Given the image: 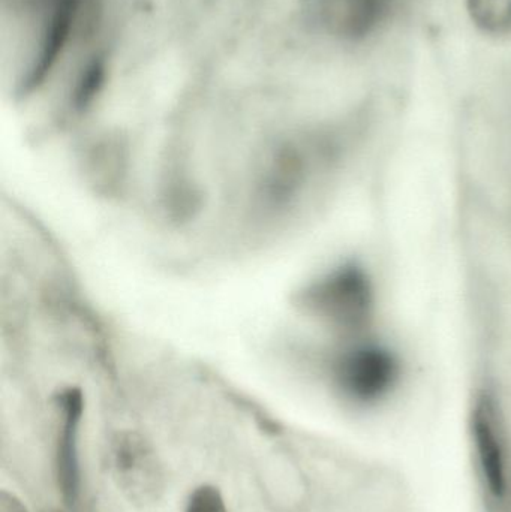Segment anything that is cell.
<instances>
[{
    "label": "cell",
    "instance_id": "cell-1",
    "mask_svg": "<svg viewBox=\"0 0 511 512\" xmlns=\"http://www.w3.org/2000/svg\"><path fill=\"white\" fill-rule=\"evenodd\" d=\"M374 301L368 273L354 264L336 268L303 294V303L315 316L345 334L360 333L368 327Z\"/></svg>",
    "mask_w": 511,
    "mask_h": 512
},
{
    "label": "cell",
    "instance_id": "cell-2",
    "mask_svg": "<svg viewBox=\"0 0 511 512\" xmlns=\"http://www.w3.org/2000/svg\"><path fill=\"white\" fill-rule=\"evenodd\" d=\"M474 465L489 508L511 512V445L494 403L480 400L473 414Z\"/></svg>",
    "mask_w": 511,
    "mask_h": 512
},
{
    "label": "cell",
    "instance_id": "cell-3",
    "mask_svg": "<svg viewBox=\"0 0 511 512\" xmlns=\"http://www.w3.org/2000/svg\"><path fill=\"white\" fill-rule=\"evenodd\" d=\"M401 378L398 358L380 345H359L336 363L341 393L359 406H375L390 396Z\"/></svg>",
    "mask_w": 511,
    "mask_h": 512
},
{
    "label": "cell",
    "instance_id": "cell-4",
    "mask_svg": "<svg viewBox=\"0 0 511 512\" xmlns=\"http://www.w3.org/2000/svg\"><path fill=\"white\" fill-rule=\"evenodd\" d=\"M111 474L120 492L138 507L155 504L165 489L164 469L152 445L135 432L119 433L110 448Z\"/></svg>",
    "mask_w": 511,
    "mask_h": 512
},
{
    "label": "cell",
    "instance_id": "cell-5",
    "mask_svg": "<svg viewBox=\"0 0 511 512\" xmlns=\"http://www.w3.org/2000/svg\"><path fill=\"white\" fill-rule=\"evenodd\" d=\"M59 433L56 444V475L60 493L66 505L78 498L80 471H78L77 436L83 415V394L78 388H68L57 396Z\"/></svg>",
    "mask_w": 511,
    "mask_h": 512
},
{
    "label": "cell",
    "instance_id": "cell-6",
    "mask_svg": "<svg viewBox=\"0 0 511 512\" xmlns=\"http://www.w3.org/2000/svg\"><path fill=\"white\" fill-rule=\"evenodd\" d=\"M387 3L389 0H321V18L335 35L359 39L380 24Z\"/></svg>",
    "mask_w": 511,
    "mask_h": 512
},
{
    "label": "cell",
    "instance_id": "cell-7",
    "mask_svg": "<svg viewBox=\"0 0 511 512\" xmlns=\"http://www.w3.org/2000/svg\"><path fill=\"white\" fill-rule=\"evenodd\" d=\"M471 20L491 35L511 33V0H467Z\"/></svg>",
    "mask_w": 511,
    "mask_h": 512
},
{
    "label": "cell",
    "instance_id": "cell-8",
    "mask_svg": "<svg viewBox=\"0 0 511 512\" xmlns=\"http://www.w3.org/2000/svg\"><path fill=\"white\" fill-rule=\"evenodd\" d=\"M186 512H228L221 492L213 486H201L189 498Z\"/></svg>",
    "mask_w": 511,
    "mask_h": 512
},
{
    "label": "cell",
    "instance_id": "cell-9",
    "mask_svg": "<svg viewBox=\"0 0 511 512\" xmlns=\"http://www.w3.org/2000/svg\"><path fill=\"white\" fill-rule=\"evenodd\" d=\"M0 512H29V510L17 496L3 490L0 493Z\"/></svg>",
    "mask_w": 511,
    "mask_h": 512
},
{
    "label": "cell",
    "instance_id": "cell-10",
    "mask_svg": "<svg viewBox=\"0 0 511 512\" xmlns=\"http://www.w3.org/2000/svg\"><path fill=\"white\" fill-rule=\"evenodd\" d=\"M44 512H60V511H57V510H48V511H44Z\"/></svg>",
    "mask_w": 511,
    "mask_h": 512
}]
</instances>
